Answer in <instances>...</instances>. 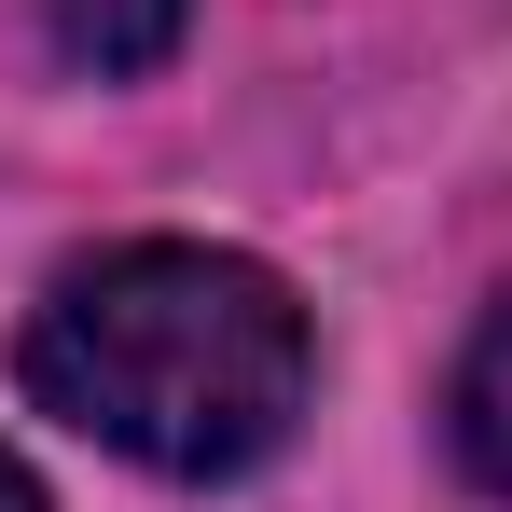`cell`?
Masks as SVG:
<instances>
[{
    "instance_id": "3",
    "label": "cell",
    "mask_w": 512,
    "mask_h": 512,
    "mask_svg": "<svg viewBox=\"0 0 512 512\" xmlns=\"http://www.w3.org/2000/svg\"><path fill=\"white\" fill-rule=\"evenodd\" d=\"M443 429H457V471L512 499V291L485 305V333L457 346V388H443Z\"/></svg>"
},
{
    "instance_id": "4",
    "label": "cell",
    "mask_w": 512,
    "mask_h": 512,
    "mask_svg": "<svg viewBox=\"0 0 512 512\" xmlns=\"http://www.w3.org/2000/svg\"><path fill=\"white\" fill-rule=\"evenodd\" d=\"M0 512H56L42 485H28V457H14V443H0Z\"/></svg>"
},
{
    "instance_id": "2",
    "label": "cell",
    "mask_w": 512,
    "mask_h": 512,
    "mask_svg": "<svg viewBox=\"0 0 512 512\" xmlns=\"http://www.w3.org/2000/svg\"><path fill=\"white\" fill-rule=\"evenodd\" d=\"M28 14H42V42H56L70 70H97V84L167 70L180 28H194V0H28Z\"/></svg>"
},
{
    "instance_id": "1",
    "label": "cell",
    "mask_w": 512,
    "mask_h": 512,
    "mask_svg": "<svg viewBox=\"0 0 512 512\" xmlns=\"http://www.w3.org/2000/svg\"><path fill=\"white\" fill-rule=\"evenodd\" d=\"M14 374L56 429H84L97 457L167 471V485H236L305 429V305L291 277L208 236H125L42 277Z\"/></svg>"
}]
</instances>
